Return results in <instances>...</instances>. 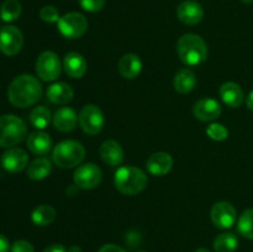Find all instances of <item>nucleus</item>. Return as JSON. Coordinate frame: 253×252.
<instances>
[{
  "instance_id": "obj_1",
  "label": "nucleus",
  "mask_w": 253,
  "mask_h": 252,
  "mask_svg": "<svg viewBox=\"0 0 253 252\" xmlns=\"http://www.w3.org/2000/svg\"><path fill=\"white\" fill-rule=\"evenodd\" d=\"M42 85L36 77L21 74L10 83L7 99L16 108H29L41 99Z\"/></svg>"
},
{
  "instance_id": "obj_2",
  "label": "nucleus",
  "mask_w": 253,
  "mask_h": 252,
  "mask_svg": "<svg viewBox=\"0 0 253 252\" xmlns=\"http://www.w3.org/2000/svg\"><path fill=\"white\" fill-rule=\"evenodd\" d=\"M177 52L180 61L187 66H198L207 61L208 44L197 34H185L178 40Z\"/></svg>"
},
{
  "instance_id": "obj_3",
  "label": "nucleus",
  "mask_w": 253,
  "mask_h": 252,
  "mask_svg": "<svg viewBox=\"0 0 253 252\" xmlns=\"http://www.w3.org/2000/svg\"><path fill=\"white\" fill-rule=\"evenodd\" d=\"M147 175L141 168L133 166H124L118 168L114 175L116 189L125 195H136L147 185Z\"/></svg>"
},
{
  "instance_id": "obj_4",
  "label": "nucleus",
  "mask_w": 253,
  "mask_h": 252,
  "mask_svg": "<svg viewBox=\"0 0 253 252\" xmlns=\"http://www.w3.org/2000/svg\"><path fill=\"white\" fill-rule=\"evenodd\" d=\"M85 158V148L74 140L61 141L52 152V160L59 168H73L81 165Z\"/></svg>"
},
{
  "instance_id": "obj_5",
  "label": "nucleus",
  "mask_w": 253,
  "mask_h": 252,
  "mask_svg": "<svg viewBox=\"0 0 253 252\" xmlns=\"http://www.w3.org/2000/svg\"><path fill=\"white\" fill-rule=\"evenodd\" d=\"M26 136L27 126L22 119L11 114L0 116V147H14Z\"/></svg>"
},
{
  "instance_id": "obj_6",
  "label": "nucleus",
  "mask_w": 253,
  "mask_h": 252,
  "mask_svg": "<svg viewBox=\"0 0 253 252\" xmlns=\"http://www.w3.org/2000/svg\"><path fill=\"white\" fill-rule=\"evenodd\" d=\"M58 31L66 39L76 40L83 36L88 29V21L81 12H68L57 22Z\"/></svg>"
},
{
  "instance_id": "obj_7",
  "label": "nucleus",
  "mask_w": 253,
  "mask_h": 252,
  "mask_svg": "<svg viewBox=\"0 0 253 252\" xmlns=\"http://www.w3.org/2000/svg\"><path fill=\"white\" fill-rule=\"evenodd\" d=\"M78 123L84 132L94 136L98 135L103 130L105 119H104V114L99 106L94 105V104H88V105L83 106L79 113Z\"/></svg>"
},
{
  "instance_id": "obj_8",
  "label": "nucleus",
  "mask_w": 253,
  "mask_h": 252,
  "mask_svg": "<svg viewBox=\"0 0 253 252\" xmlns=\"http://www.w3.org/2000/svg\"><path fill=\"white\" fill-rule=\"evenodd\" d=\"M62 66L58 56L52 51H44L36 61V73L44 82H53L61 76Z\"/></svg>"
},
{
  "instance_id": "obj_9",
  "label": "nucleus",
  "mask_w": 253,
  "mask_h": 252,
  "mask_svg": "<svg viewBox=\"0 0 253 252\" xmlns=\"http://www.w3.org/2000/svg\"><path fill=\"white\" fill-rule=\"evenodd\" d=\"M103 178L101 169L94 163H84L74 170V185L81 189H93L98 187Z\"/></svg>"
},
{
  "instance_id": "obj_10",
  "label": "nucleus",
  "mask_w": 253,
  "mask_h": 252,
  "mask_svg": "<svg viewBox=\"0 0 253 252\" xmlns=\"http://www.w3.org/2000/svg\"><path fill=\"white\" fill-rule=\"evenodd\" d=\"M24 44L22 32L16 26L7 25L0 30V51L5 56H15L19 53Z\"/></svg>"
},
{
  "instance_id": "obj_11",
  "label": "nucleus",
  "mask_w": 253,
  "mask_h": 252,
  "mask_svg": "<svg viewBox=\"0 0 253 252\" xmlns=\"http://www.w3.org/2000/svg\"><path fill=\"white\" fill-rule=\"evenodd\" d=\"M212 224L219 229H230L236 222L237 211L229 202H219L214 204L210 211Z\"/></svg>"
},
{
  "instance_id": "obj_12",
  "label": "nucleus",
  "mask_w": 253,
  "mask_h": 252,
  "mask_svg": "<svg viewBox=\"0 0 253 252\" xmlns=\"http://www.w3.org/2000/svg\"><path fill=\"white\" fill-rule=\"evenodd\" d=\"M222 113L221 105L219 101L212 98H203L198 100L193 106V115L200 121H210L216 120L220 118Z\"/></svg>"
},
{
  "instance_id": "obj_13",
  "label": "nucleus",
  "mask_w": 253,
  "mask_h": 252,
  "mask_svg": "<svg viewBox=\"0 0 253 252\" xmlns=\"http://www.w3.org/2000/svg\"><path fill=\"white\" fill-rule=\"evenodd\" d=\"M2 168L10 173H19L26 168L29 162V156L22 148L11 147L5 151L1 156Z\"/></svg>"
},
{
  "instance_id": "obj_14",
  "label": "nucleus",
  "mask_w": 253,
  "mask_h": 252,
  "mask_svg": "<svg viewBox=\"0 0 253 252\" xmlns=\"http://www.w3.org/2000/svg\"><path fill=\"white\" fill-rule=\"evenodd\" d=\"M177 16L184 25L199 24L204 17V9L202 5L195 0H185L180 2L177 7Z\"/></svg>"
},
{
  "instance_id": "obj_15",
  "label": "nucleus",
  "mask_w": 253,
  "mask_h": 252,
  "mask_svg": "<svg viewBox=\"0 0 253 252\" xmlns=\"http://www.w3.org/2000/svg\"><path fill=\"white\" fill-rule=\"evenodd\" d=\"M146 167L151 174L161 177L169 173V170L172 169L173 158L167 152H156L148 157Z\"/></svg>"
},
{
  "instance_id": "obj_16",
  "label": "nucleus",
  "mask_w": 253,
  "mask_h": 252,
  "mask_svg": "<svg viewBox=\"0 0 253 252\" xmlns=\"http://www.w3.org/2000/svg\"><path fill=\"white\" fill-rule=\"evenodd\" d=\"M99 155L106 165L111 167L120 166L124 161V150L115 140H106L99 148Z\"/></svg>"
},
{
  "instance_id": "obj_17",
  "label": "nucleus",
  "mask_w": 253,
  "mask_h": 252,
  "mask_svg": "<svg viewBox=\"0 0 253 252\" xmlns=\"http://www.w3.org/2000/svg\"><path fill=\"white\" fill-rule=\"evenodd\" d=\"M64 72L71 78H82L86 73V61L78 52H69L64 56L63 59Z\"/></svg>"
},
{
  "instance_id": "obj_18",
  "label": "nucleus",
  "mask_w": 253,
  "mask_h": 252,
  "mask_svg": "<svg viewBox=\"0 0 253 252\" xmlns=\"http://www.w3.org/2000/svg\"><path fill=\"white\" fill-rule=\"evenodd\" d=\"M119 73L126 79H135L140 76L142 71V62L140 57L135 53L124 54L118 64Z\"/></svg>"
},
{
  "instance_id": "obj_19",
  "label": "nucleus",
  "mask_w": 253,
  "mask_h": 252,
  "mask_svg": "<svg viewBox=\"0 0 253 252\" xmlns=\"http://www.w3.org/2000/svg\"><path fill=\"white\" fill-rule=\"evenodd\" d=\"M221 100L230 108H239L245 100V94L241 86L235 82H226L220 86Z\"/></svg>"
},
{
  "instance_id": "obj_20",
  "label": "nucleus",
  "mask_w": 253,
  "mask_h": 252,
  "mask_svg": "<svg viewBox=\"0 0 253 252\" xmlns=\"http://www.w3.org/2000/svg\"><path fill=\"white\" fill-rule=\"evenodd\" d=\"M78 123V116L77 113L72 108L63 106L58 109L53 115V125L56 130L61 132H69L73 128H76Z\"/></svg>"
},
{
  "instance_id": "obj_21",
  "label": "nucleus",
  "mask_w": 253,
  "mask_h": 252,
  "mask_svg": "<svg viewBox=\"0 0 253 252\" xmlns=\"http://www.w3.org/2000/svg\"><path fill=\"white\" fill-rule=\"evenodd\" d=\"M47 99L51 103L57 104V105H66L69 101H72L74 96V91L69 84L64 82H57L47 89Z\"/></svg>"
},
{
  "instance_id": "obj_22",
  "label": "nucleus",
  "mask_w": 253,
  "mask_h": 252,
  "mask_svg": "<svg viewBox=\"0 0 253 252\" xmlns=\"http://www.w3.org/2000/svg\"><path fill=\"white\" fill-rule=\"evenodd\" d=\"M27 147L34 155L44 156L51 151L52 138L43 131H35L27 137Z\"/></svg>"
},
{
  "instance_id": "obj_23",
  "label": "nucleus",
  "mask_w": 253,
  "mask_h": 252,
  "mask_svg": "<svg viewBox=\"0 0 253 252\" xmlns=\"http://www.w3.org/2000/svg\"><path fill=\"white\" fill-rule=\"evenodd\" d=\"M197 84V77L195 73L189 68H183L178 72L173 79V86L175 91L180 94H187L194 89Z\"/></svg>"
},
{
  "instance_id": "obj_24",
  "label": "nucleus",
  "mask_w": 253,
  "mask_h": 252,
  "mask_svg": "<svg viewBox=\"0 0 253 252\" xmlns=\"http://www.w3.org/2000/svg\"><path fill=\"white\" fill-rule=\"evenodd\" d=\"M52 165L49 160L44 157L36 158L30 163L27 168V175L32 180H42L51 173Z\"/></svg>"
},
{
  "instance_id": "obj_25",
  "label": "nucleus",
  "mask_w": 253,
  "mask_h": 252,
  "mask_svg": "<svg viewBox=\"0 0 253 252\" xmlns=\"http://www.w3.org/2000/svg\"><path fill=\"white\" fill-rule=\"evenodd\" d=\"M54 219H56V209L47 204L39 205L31 214L32 222L37 226H47L52 224Z\"/></svg>"
},
{
  "instance_id": "obj_26",
  "label": "nucleus",
  "mask_w": 253,
  "mask_h": 252,
  "mask_svg": "<svg viewBox=\"0 0 253 252\" xmlns=\"http://www.w3.org/2000/svg\"><path fill=\"white\" fill-rule=\"evenodd\" d=\"M212 246L216 252H234L239 246V240L232 232H224L216 236Z\"/></svg>"
},
{
  "instance_id": "obj_27",
  "label": "nucleus",
  "mask_w": 253,
  "mask_h": 252,
  "mask_svg": "<svg viewBox=\"0 0 253 252\" xmlns=\"http://www.w3.org/2000/svg\"><path fill=\"white\" fill-rule=\"evenodd\" d=\"M51 123V111L46 106H36L30 113V124L39 130H43Z\"/></svg>"
},
{
  "instance_id": "obj_28",
  "label": "nucleus",
  "mask_w": 253,
  "mask_h": 252,
  "mask_svg": "<svg viewBox=\"0 0 253 252\" xmlns=\"http://www.w3.org/2000/svg\"><path fill=\"white\" fill-rule=\"evenodd\" d=\"M21 15V4L17 0H6L0 6V17L2 21L11 22Z\"/></svg>"
},
{
  "instance_id": "obj_29",
  "label": "nucleus",
  "mask_w": 253,
  "mask_h": 252,
  "mask_svg": "<svg viewBox=\"0 0 253 252\" xmlns=\"http://www.w3.org/2000/svg\"><path fill=\"white\" fill-rule=\"evenodd\" d=\"M237 231L246 239L253 240V209H247L242 212L237 221Z\"/></svg>"
},
{
  "instance_id": "obj_30",
  "label": "nucleus",
  "mask_w": 253,
  "mask_h": 252,
  "mask_svg": "<svg viewBox=\"0 0 253 252\" xmlns=\"http://www.w3.org/2000/svg\"><path fill=\"white\" fill-rule=\"evenodd\" d=\"M207 135L214 141H224L229 137V130L222 124L212 123L207 127Z\"/></svg>"
},
{
  "instance_id": "obj_31",
  "label": "nucleus",
  "mask_w": 253,
  "mask_h": 252,
  "mask_svg": "<svg viewBox=\"0 0 253 252\" xmlns=\"http://www.w3.org/2000/svg\"><path fill=\"white\" fill-rule=\"evenodd\" d=\"M40 17H41L42 21L48 22V24L58 22V20L61 19L59 11L57 10V7L53 6V5H44V6L40 10Z\"/></svg>"
},
{
  "instance_id": "obj_32",
  "label": "nucleus",
  "mask_w": 253,
  "mask_h": 252,
  "mask_svg": "<svg viewBox=\"0 0 253 252\" xmlns=\"http://www.w3.org/2000/svg\"><path fill=\"white\" fill-rule=\"evenodd\" d=\"M78 1L81 6L89 12L100 11L105 5V0H78Z\"/></svg>"
},
{
  "instance_id": "obj_33",
  "label": "nucleus",
  "mask_w": 253,
  "mask_h": 252,
  "mask_svg": "<svg viewBox=\"0 0 253 252\" xmlns=\"http://www.w3.org/2000/svg\"><path fill=\"white\" fill-rule=\"evenodd\" d=\"M11 252H34V246L26 240H17L10 247Z\"/></svg>"
},
{
  "instance_id": "obj_34",
  "label": "nucleus",
  "mask_w": 253,
  "mask_h": 252,
  "mask_svg": "<svg viewBox=\"0 0 253 252\" xmlns=\"http://www.w3.org/2000/svg\"><path fill=\"white\" fill-rule=\"evenodd\" d=\"M141 236L137 234V232H130L128 235H126V242H128L131 247H136L140 244Z\"/></svg>"
},
{
  "instance_id": "obj_35",
  "label": "nucleus",
  "mask_w": 253,
  "mask_h": 252,
  "mask_svg": "<svg viewBox=\"0 0 253 252\" xmlns=\"http://www.w3.org/2000/svg\"><path fill=\"white\" fill-rule=\"evenodd\" d=\"M98 252H127L123 249V247L118 246V245H114V244H108V245H104L103 247H100Z\"/></svg>"
},
{
  "instance_id": "obj_36",
  "label": "nucleus",
  "mask_w": 253,
  "mask_h": 252,
  "mask_svg": "<svg viewBox=\"0 0 253 252\" xmlns=\"http://www.w3.org/2000/svg\"><path fill=\"white\" fill-rule=\"evenodd\" d=\"M43 252H67V250L63 245L53 244L51 245V246L46 247V249L43 250Z\"/></svg>"
},
{
  "instance_id": "obj_37",
  "label": "nucleus",
  "mask_w": 253,
  "mask_h": 252,
  "mask_svg": "<svg viewBox=\"0 0 253 252\" xmlns=\"http://www.w3.org/2000/svg\"><path fill=\"white\" fill-rule=\"evenodd\" d=\"M9 250H10L9 240H7L4 235L0 234V252H9Z\"/></svg>"
},
{
  "instance_id": "obj_38",
  "label": "nucleus",
  "mask_w": 253,
  "mask_h": 252,
  "mask_svg": "<svg viewBox=\"0 0 253 252\" xmlns=\"http://www.w3.org/2000/svg\"><path fill=\"white\" fill-rule=\"evenodd\" d=\"M246 104H247V108H249L250 110L253 111V90L250 91V94L247 95Z\"/></svg>"
},
{
  "instance_id": "obj_39",
  "label": "nucleus",
  "mask_w": 253,
  "mask_h": 252,
  "mask_svg": "<svg viewBox=\"0 0 253 252\" xmlns=\"http://www.w3.org/2000/svg\"><path fill=\"white\" fill-rule=\"evenodd\" d=\"M194 252H210V251L207 249H198L197 251H194Z\"/></svg>"
},
{
  "instance_id": "obj_40",
  "label": "nucleus",
  "mask_w": 253,
  "mask_h": 252,
  "mask_svg": "<svg viewBox=\"0 0 253 252\" xmlns=\"http://www.w3.org/2000/svg\"><path fill=\"white\" fill-rule=\"evenodd\" d=\"M241 1L245 4H253V0H241Z\"/></svg>"
},
{
  "instance_id": "obj_41",
  "label": "nucleus",
  "mask_w": 253,
  "mask_h": 252,
  "mask_svg": "<svg viewBox=\"0 0 253 252\" xmlns=\"http://www.w3.org/2000/svg\"><path fill=\"white\" fill-rule=\"evenodd\" d=\"M137 252H147V251H137Z\"/></svg>"
}]
</instances>
